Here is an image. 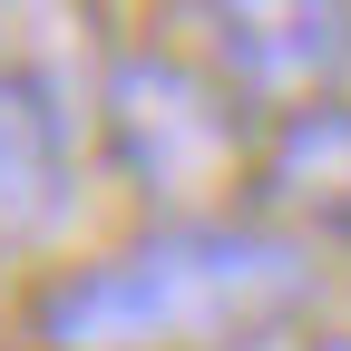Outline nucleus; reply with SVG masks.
Here are the masks:
<instances>
[{"instance_id":"39448f33","label":"nucleus","mask_w":351,"mask_h":351,"mask_svg":"<svg viewBox=\"0 0 351 351\" xmlns=\"http://www.w3.org/2000/svg\"><path fill=\"white\" fill-rule=\"evenodd\" d=\"M244 215H263L302 254H351V98L263 117Z\"/></svg>"},{"instance_id":"20e7f679","label":"nucleus","mask_w":351,"mask_h":351,"mask_svg":"<svg viewBox=\"0 0 351 351\" xmlns=\"http://www.w3.org/2000/svg\"><path fill=\"white\" fill-rule=\"evenodd\" d=\"M69 215H78V127L49 78L0 49V274L39 263Z\"/></svg>"},{"instance_id":"7ed1b4c3","label":"nucleus","mask_w":351,"mask_h":351,"mask_svg":"<svg viewBox=\"0 0 351 351\" xmlns=\"http://www.w3.org/2000/svg\"><path fill=\"white\" fill-rule=\"evenodd\" d=\"M195 29H205V69L254 117L351 98V10L341 0H215Z\"/></svg>"},{"instance_id":"f03ea898","label":"nucleus","mask_w":351,"mask_h":351,"mask_svg":"<svg viewBox=\"0 0 351 351\" xmlns=\"http://www.w3.org/2000/svg\"><path fill=\"white\" fill-rule=\"evenodd\" d=\"M88 108H98V156H108V176L147 205V225L244 215L263 117L205 69V49H166V39L108 49Z\"/></svg>"},{"instance_id":"423d86ee","label":"nucleus","mask_w":351,"mask_h":351,"mask_svg":"<svg viewBox=\"0 0 351 351\" xmlns=\"http://www.w3.org/2000/svg\"><path fill=\"white\" fill-rule=\"evenodd\" d=\"M313 351H351V332H332V341H313Z\"/></svg>"},{"instance_id":"f257e3e1","label":"nucleus","mask_w":351,"mask_h":351,"mask_svg":"<svg viewBox=\"0 0 351 351\" xmlns=\"http://www.w3.org/2000/svg\"><path fill=\"white\" fill-rule=\"evenodd\" d=\"M322 302V254L263 215L137 225L29 283L39 351H263Z\"/></svg>"}]
</instances>
